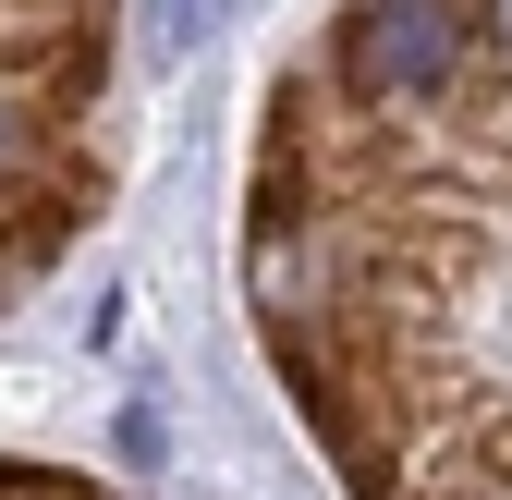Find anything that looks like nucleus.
Listing matches in <instances>:
<instances>
[{
  "label": "nucleus",
  "instance_id": "nucleus-1",
  "mask_svg": "<svg viewBox=\"0 0 512 500\" xmlns=\"http://www.w3.org/2000/svg\"><path fill=\"white\" fill-rule=\"evenodd\" d=\"M244 305L354 500H512V0H342L269 74Z\"/></svg>",
  "mask_w": 512,
  "mask_h": 500
},
{
  "label": "nucleus",
  "instance_id": "nucleus-2",
  "mask_svg": "<svg viewBox=\"0 0 512 500\" xmlns=\"http://www.w3.org/2000/svg\"><path fill=\"white\" fill-rule=\"evenodd\" d=\"M122 183V13L0 0V305L86 244Z\"/></svg>",
  "mask_w": 512,
  "mask_h": 500
},
{
  "label": "nucleus",
  "instance_id": "nucleus-3",
  "mask_svg": "<svg viewBox=\"0 0 512 500\" xmlns=\"http://www.w3.org/2000/svg\"><path fill=\"white\" fill-rule=\"evenodd\" d=\"M0 500H147V488H110V476H61V464H0Z\"/></svg>",
  "mask_w": 512,
  "mask_h": 500
}]
</instances>
